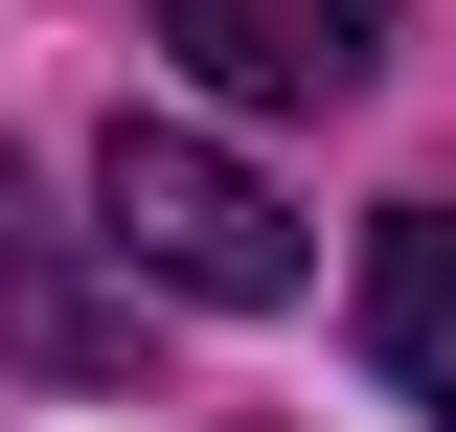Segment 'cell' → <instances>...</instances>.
Here are the masks:
<instances>
[{"label":"cell","instance_id":"cell-3","mask_svg":"<svg viewBox=\"0 0 456 432\" xmlns=\"http://www.w3.org/2000/svg\"><path fill=\"white\" fill-rule=\"evenodd\" d=\"M365 364L456 432V205H388V228H365Z\"/></svg>","mask_w":456,"mask_h":432},{"label":"cell","instance_id":"cell-2","mask_svg":"<svg viewBox=\"0 0 456 432\" xmlns=\"http://www.w3.org/2000/svg\"><path fill=\"white\" fill-rule=\"evenodd\" d=\"M137 23H160L228 114H342L365 46H388V0H137Z\"/></svg>","mask_w":456,"mask_h":432},{"label":"cell","instance_id":"cell-1","mask_svg":"<svg viewBox=\"0 0 456 432\" xmlns=\"http://www.w3.org/2000/svg\"><path fill=\"white\" fill-rule=\"evenodd\" d=\"M92 251L137 273V296H206V319L320 296V228H297L251 160H228L206 114H114V137H92Z\"/></svg>","mask_w":456,"mask_h":432},{"label":"cell","instance_id":"cell-4","mask_svg":"<svg viewBox=\"0 0 456 432\" xmlns=\"http://www.w3.org/2000/svg\"><path fill=\"white\" fill-rule=\"evenodd\" d=\"M0 319H23V364H137V296H92L69 228H23V205H0Z\"/></svg>","mask_w":456,"mask_h":432}]
</instances>
